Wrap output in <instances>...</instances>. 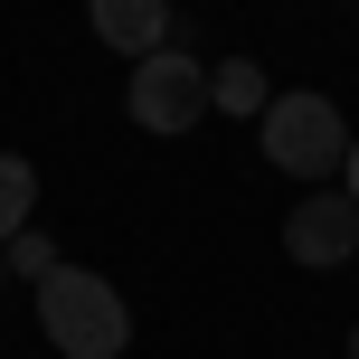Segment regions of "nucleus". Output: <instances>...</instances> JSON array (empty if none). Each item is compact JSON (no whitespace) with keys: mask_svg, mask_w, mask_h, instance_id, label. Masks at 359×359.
I'll list each match as a JSON object with an SVG mask.
<instances>
[{"mask_svg":"<svg viewBox=\"0 0 359 359\" xmlns=\"http://www.w3.org/2000/svg\"><path fill=\"white\" fill-rule=\"evenodd\" d=\"M29 293H38V331H48L57 359H123L133 350V303H123V284H104L95 265H57L48 284H29Z\"/></svg>","mask_w":359,"mask_h":359,"instance_id":"nucleus-1","label":"nucleus"},{"mask_svg":"<svg viewBox=\"0 0 359 359\" xmlns=\"http://www.w3.org/2000/svg\"><path fill=\"white\" fill-rule=\"evenodd\" d=\"M255 151H265L274 170H293L303 189H322V180L350 161V123H341V104H331L322 86H293V95H274V104L255 114Z\"/></svg>","mask_w":359,"mask_h":359,"instance_id":"nucleus-2","label":"nucleus"},{"mask_svg":"<svg viewBox=\"0 0 359 359\" xmlns=\"http://www.w3.org/2000/svg\"><path fill=\"white\" fill-rule=\"evenodd\" d=\"M123 114H133V133H151V142H180V133H198L208 123V67H198L189 48H151V57H133V76H123Z\"/></svg>","mask_w":359,"mask_h":359,"instance_id":"nucleus-3","label":"nucleus"},{"mask_svg":"<svg viewBox=\"0 0 359 359\" xmlns=\"http://www.w3.org/2000/svg\"><path fill=\"white\" fill-rule=\"evenodd\" d=\"M284 255L303 274H331V265H350L359 255V198L350 189H303L284 208Z\"/></svg>","mask_w":359,"mask_h":359,"instance_id":"nucleus-4","label":"nucleus"},{"mask_svg":"<svg viewBox=\"0 0 359 359\" xmlns=\"http://www.w3.org/2000/svg\"><path fill=\"white\" fill-rule=\"evenodd\" d=\"M86 19H95V38H104L114 57H151V48H170V0H86Z\"/></svg>","mask_w":359,"mask_h":359,"instance_id":"nucleus-5","label":"nucleus"},{"mask_svg":"<svg viewBox=\"0 0 359 359\" xmlns=\"http://www.w3.org/2000/svg\"><path fill=\"white\" fill-rule=\"evenodd\" d=\"M265 104H274V86H265V67H255V57H217V67H208V114L255 123Z\"/></svg>","mask_w":359,"mask_h":359,"instance_id":"nucleus-6","label":"nucleus"},{"mask_svg":"<svg viewBox=\"0 0 359 359\" xmlns=\"http://www.w3.org/2000/svg\"><path fill=\"white\" fill-rule=\"evenodd\" d=\"M19 227H38V161L0 151V246H10Z\"/></svg>","mask_w":359,"mask_h":359,"instance_id":"nucleus-7","label":"nucleus"},{"mask_svg":"<svg viewBox=\"0 0 359 359\" xmlns=\"http://www.w3.org/2000/svg\"><path fill=\"white\" fill-rule=\"evenodd\" d=\"M0 255H10V274H19V284H48V274L67 265V255H57L48 236H38V227H19V236H10V246H0Z\"/></svg>","mask_w":359,"mask_h":359,"instance_id":"nucleus-8","label":"nucleus"},{"mask_svg":"<svg viewBox=\"0 0 359 359\" xmlns=\"http://www.w3.org/2000/svg\"><path fill=\"white\" fill-rule=\"evenodd\" d=\"M341 180H350V198H359V133H350V161H341Z\"/></svg>","mask_w":359,"mask_h":359,"instance_id":"nucleus-9","label":"nucleus"},{"mask_svg":"<svg viewBox=\"0 0 359 359\" xmlns=\"http://www.w3.org/2000/svg\"><path fill=\"white\" fill-rule=\"evenodd\" d=\"M350 359H359V322H350Z\"/></svg>","mask_w":359,"mask_h":359,"instance_id":"nucleus-10","label":"nucleus"},{"mask_svg":"<svg viewBox=\"0 0 359 359\" xmlns=\"http://www.w3.org/2000/svg\"><path fill=\"white\" fill-rule=\"evenodd\" d=\"M0 284H10V255H0Z\"/></svg>","mask_w":359,"mask_h":359,"instance_id":"nucleus-11","label":"nucleus"}]
</instances>
